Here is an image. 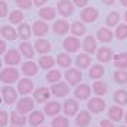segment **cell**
I'll return each instance as SVG.
<instances>
[{
	"label": "cell",
	"mask_w": 127,
	"mask_h": 127,
	"mask_svg": "<svg viewBox=\"0 0 127 127\" xmlns=\"http://www.w3.org/2000/svg\"><path fill=\"white\" fill-rule=\"evenodd\" d=\"M16 109L20 111V113H23V114H26V113H30L32 110L34 109V98H30V97H22L20 100L17 101V104H16Z\"/></svg>",
	"instance_id": "5b68a950"
},
{
	"label": "cell",
	"mask_w": 127,
	"mask_h": 127,
	"mask_svg": "<svg viewBox=\"0 0 127 127\" xmlns=\"http://www.w3.org/2000/svg\"><path fill=\"white\" fill-rule=\"evenodd\" d=\"M113 98H114V101L117 104H120V106H126V104H127V90L120 89V90L114 92Z\"/></svg>",
	"instance_id": "8d00e7d4"
},
{
	"label": "cell",
	"mask_w": 127,
	"mask_h": 127,
	"mask_svg": "<svg viewBox=\"0 0 127 127\" xmlns=\"http://www.w3.org/2000/svg\"><path fill=\"white\" fill-rule=\"evenodd\" d=\"M52 127H69L67 116H57L52 121Z\"/></svg>",
	"instance_id": "60d3db41"
},
{
	"label": "cell",
	"mask_w": 127,
	"mask_h": 127,
	"mask_svg": "<svg viewBox=\"0 0 127 127\" xmlns=\"http://www.w3.org/2000/svg\"><path fill=\"white\" fill-rule=\"evenodd\" d=\"M19 50H20V53L23 54V57H27V59L34 57V47L32 46L30 43H27V40H24V41L20 43Z\"/></svg>",
	"instance_id": "4316f807"
},
{
	"label": "cell",
	"mask_w": 127,
	"mask_h": 127,
	"mask_svg": "<svg viewBox=\"0 0 127 127\" xmlns=\"http://www.w3.org/2000/svg\"><path fill=\"white\" fill-rule=\"evenodd\" d=\"M16 4L19 9H30L33 4V0H16Z\"/></svg>",
	"instance_id": "f6af8a7d"
},
{
	"label": "cell",
	"mask_w": 127,
	"mask_h": 127,
	"mask_svg": "<svg viewBox=\"0 0 127 127\" xmlns=\"http://www.w3.org/2000/svg\"><path fill=\"white\" fill-rule=\"evenodd\" d=\"M80 19L86 23H93L98 19V12L94 7H84L80 13Z\"/></svg>",
	"instance_id": "30bf717a"
},
{
	"label": "cell",
	"mask_w": 127,
	"mask_h": 127,
	"mask_svg": "<svg viewBox=\"0 0 127 127\" xmlns=\"http://www.w3.org/2000/svg\"><path fill=\"white\" fill-rule=\"evenodd\" d=\"M54 63H56V60L52 57V56H41L40 59H39V66H40L43 70H50L54 66Z\"/></svg>",
	"instance_id": "d6a6232c"
},
{
	"label": "cell",
	"mask_w": 127,
	"mask_h": 127,
	"mask_svg": "<svg viewBox=\"0 0 127 127\" xmlns=\"http://www.w3.org/2000/svg\"><path fill=\"white\" fill-rule=\"evenodd\" d=\"M63 111L67 117H73L76 113H79V103L74 98H67L63 104Z\"/></svg>",
	"instance_id": "8fae6325"
},
{
	"label": "cell",
	"mask_w": 127,
	"mask_h": 127,
	"mask_svg": "<svg viewBox=\"0 0 127 127\" xmlns=\"http://www.w3.org/2000/svg\"><path fill=\"white\" fill-rule=\"evenodd\" d=\"M43 121H44V113H41L39 110H34L33 113H30L29 124H32L33 127H37L40 124H43Z\"/></svg>",
	"instance_id": "d4e9b609"
},
{
	"label": "cell",
	"mask_w": 127,
	"mask_h": 127,
	"mask_svg": "<svg viewBox=\"0 0 127 127\" xmlns=\"http://www.w3.org/2000/svg\"><path fill=\"white\" fill-rule=\"evenodd\" d=\"M17 79H19V71L14 67H6L0 73V80L4 84H13L14 81H17Z\"/></svg>",
	"instance_id": "6da1fadb"
},
{
	"label": "cell",
	"mask_w": 127,
	"mask_h": 127,
	"mask_svg": "<svg viewBox=\"0 0 127 127\" xmlns=\"http://www.w3.org/2000/svg\"><path fill=\"white\" fill-rule=\"evenodd\" d=\"M62 109H63V106L59 101H49L44 104V113L47 116H59Z\"/></svg>",
	"instance_id": "ac0fdd59"
},
{
	"label": "cell",
	"mask_w": 127,
	"mask_h": 127,
	"mask_svg": "<svg viewBox=\"0 0 127 127\" xmlns=\"http://www.w3.org/2000/svg\"><path fill=\"white\" fill-rule=\"evenodd\" d=\"M64 77H66V80H67V83H69L70 86H79V84H80V81H81V79H83L81 71H80V70H77V69L66 70Z\"/></svg>",
	"instance_id": "277c9868"
},
{
	"label": "cell",
	"mask_w": 127,
	"mask_h": 127,
	"mask_svg": "<svg viewBox=\"0 0 127 127\" xmlns=\"http://www.w3.org/2000/svg\"><path fill=\"white\" fill-rule=\"evenodd\" d=\"M69 83H63V81H57V83H53L52 86V94L53 96H56V97H64V96H67L69 94Z\"/></svg>",
	"instance_id": "ba28073f"
},
{
	"label": "cell",
	"mask_w": 127,
	"mask_h": 127,
	"mask_svg": "<svg viewBox=\"0 0 127 127\" xmlns=\"http://www.w3.org/2000/svg\"><path fill=\"white\" fill-rule=\"evenodd\" d=\"M19 36L23 39V40H29L30 37H32V33H33V29L30 27L27 23H20V26H19Z\"/></svg>",
	"instance_id": "4dcf8cb0"
},
{
	"label": "cell",
	"mask_w": 127,
	"mask_h": 127,
	"mask_svg": "<svg viewBox=\"0 0 127 127\" xmlns=\"http://www.w3.org/2000/svg\"><path fill=\"white\" fill-rule=\"evenodd\" d=\"M114 36H116V39H119V40H124L127 37V24H119L116 27Z\"/></svg>",
	"instance_id": "ee69618b"
},
{
	"label": "cell",
	"mask_w": 127,
	"mask_h": 127,
	"mask_svg": "<svg viewBox=\"0 0 127 127\" xmlns=\"http://www.w3.org/2000/svg\"><path fill=\"white\" fill-rule=\"evenodd\" d=\"M0 34L3 36V39H6V40H16L19 37V32H16L12 26H3L0 29Z\"/></svg>",
	"instance_id": "484cf974"
},
{
	"label": "cell",
	"mask_w": 127,
	"mask_h": 127,
	"mask_svg": "<svg viewBox=\"0 0 127 127\" xmlns=\"http://www.w3.org/2000/svg\"><path fill=\"white\" fill-rule=\"evenodd\" d=\"M57 64L60 67H70V64H71V57L69 56V53H60L57 56Z\"/></svg>",
	"instance_id": "f35d334b"
},
{
	"label": "cell",
	"mask_w": 127,
	"mask_h": 127,
	"mask_svg": "<svg viewBox=\"0 0 127 127\" xmlns=\"http://www.w3.org/2000/svg\"><path fill=\"white\" fill-rule=\"evenodd\" d=\"M27 121H29V119H26V116L23 113H20L19 110L12 111V114H10V123L12 124H14L17 127H23V126H26Z\"/></svg>",
	"instance_id": "9a60e30c"
},
{
	"label": "cell",
	"mask_w": 127,
	"mask_h": 127,
	"mask_svg": "<svg viewBox=\"0 0 127 127\" xmlns=\"http://www.w3.org/2000/svg\"><path fill=\"white\" fill-rule=\"evenodd\" d=\"M20 60H22V53H20V50L12 49V50H7L4 53V63L9 64V66H16V64L20 63Z\"/></svg>",
	"instance_id": "9c48e42d"
},
{
	"label": "cell",
	"mask_w": 127,
	"mask_h": 127,
	"mask_svg": "<svg viewBox=\"0 0 127 127\" xmlns=\"http://www.w3.org/2000/svg\"><path fill=\"white\" fill-rule=\"evenodd\" d=\"M113 79H114L116 83L119 84H126L127 83V71L123 69H119L117 71L113 73Z\"/></svg>",
	"instance_id": "ab89813d"
},
{
	"label": "cell",
	"mask_w": 127,
	"mask_h": 127,
	"mask_svg": "<svg viewBox=\"0 0 127 127\" xmlns=\"http://www.w3.org/2000/svg\"><path fill=\"white\" fill-rule=\"evenodd\" d=\"M76 64L80 69H87L92 64V57L89 56V53H81L76 57Z\"/></svg>",
	"instance_id": "f1b7e54d"
},
{
	"label": "cell",
	"mask_w": 127,
	"mask_h": 127,
	"mask_svg": "<svg viewBox=\"0 0 127 127\" xmlns=\"http://www.w3.org/2000/svg\"><path fill=\"white\" fill-rule=\"evenodd\" d=\"M113 57H114V54L110 47H100L97 50V60L100 63H109V62H111Z\"/></svg>",
	"instance_id": "5bb4252c"
},
{
	"label": "cell",
	"mask_w": 127,
	"mask_h": 127,
	"mask_svg": "<svg viewBox=\"0 0 127 127\" xmlns=\"http://www.w3.org/2000/svg\"><path fill=\"white\" fill-rule=\"evenodd\" d=\"M57 12L63 17H69L74 13V3H71L70 0H60L57 3Z\"/></svg>",
	"instance_id": "8992f818"
},
{
	"label": "cell",
	"mask_w": 127,
	"mask_h": 127,
	"mask_svg": "<svg viewBox=\"0 0 127 127\" xmlns=\"http://www.w3.org/2000/svg\"><path fill=\"white\" fill-rule=\"evenodd\" d=\"M41 127H46V126H41Z\"/></svg>",
	"instance_id": "91938a15"
},
{
	"label": "cell",
	"mask_w": 127,
	"mask_h": 127,
	"mask_svg": "<svg viewBox=\"0 0 127 127\" xmlns=\"http://www.w3.org/2000/svg\"><path fill=\"white\" fill-rule=\"evenodd\" d=\"M83 49H84V52L89 53V54H92V53L97 52V41L96 39L93 37V36H87L86 39L83 40Z\"/></svg>",
	"instance_id": "ffe728a7"
},
{
	"label": "cell",
	"mask_w": 127,
	"mask_h": 127,
	"mask_svg": "<svg viewBox=\"0 0 127 127\" xmlns=\"http://www.w3.org/2000/svg\"><path fill=\"white\" fill-rule=\"evenodd\" d=\"M39 67L40 66H37L34 62H24L23 66H22V71L26 76H36L39 71Z\"/></svg>",
	"instance_id": "83f0119b"
},
{
	"label": "cell",
	"mask_w": 127,
	"mask_h": 127,
	"mask_svg": "<svg viewBox=\"0 0 127 127\" xmlns=\"http://www.w3.org/2000/svg\"><path fill=\"white\" fill-rule=\"evenodd\" d=\"M39 17L43 20H54V17H56L54 7H41L39 10Z\"/></svg>",
	"instance_id": "f546056e"
},
{
	"label": "cell",
	"mask_w": 127,
	"mask_h": 127,
	"mask_svg": "<svg viewBox=\"0 0 127 127\" xmlns=\"http://www.w3.org/2000/svg\"><path fill=\"white\" fill-rule=\"evenodd\" d=\"M6 52H7V50H6V43H4V41H0V53H3V54H4Z\"/></svg>",
	"instance_id": "816d5d0a"
},
{
	"label": "cell",
	"mask_w": 127,
	"mask_h": 127,
	"mask_svg": "<svg viewBox=\"0 0 127 127\" xmlns=\"http://www.w3.org/2000/svg\"><path fill=\"white\" fill-rule=\"evenodd\" d=\"M120 3H121V6L127 7V0H120Z\"/></svg>",
	"instance_id": "db71d44e"
},
{
	"label": "cell",
	"mask_w": 127,
	"mask_h": 127,
	"mask_svg": "<svg viewBox=\"0 0 127 127\" xmlns=\"http://www.w3.org/2000/svg\"><path fill=\"white\" fill-rule=\"evenodd\" d=\"M90 121H92V116H90V113H89L87 110H81L80 113L77 114V117H76V126L87 127L89 124H90Z\"/></svg>",
	"instance_id": "e0dca14e"
},
{
	"label": "cell",
	"mask_w": 127,
	"mask_h": 127,
	"mask_svg": "<svg viewBox=\"0 0 127 127\" xmlns=\"http://www.w3.org/2000/svg\"><path fill=\"white\" fill-rule=\"evenodd\" d=\"M119 127H126V126H119Z\"/></svg>",
	"instance_id": "6f0895ef"
},
{
	"label": "cell",
	"mask_w": 127,
	"mask_h": 127,
	"mask_svg": "<svg viewBox=\"0 0 127 127\" xmlns=\"http://www.w3.org/2000/svg\"><path fill=\"white\" fill-rule=\"evenodd\" d=\"M50 94H52V90L50 89L41 86V87H39V89L34 90V100L37 103H44L46 100H49Z\"/></svg>",
	"instance_id": "2e32d148"
},
{
	"label": "cell",
	"mask_w": 127,
	"mask_h": 127,
	"mask_svg": "<svg viewBox=\"0 0 127 127\" xmlns=\"http://www.w3.org/2000/svg\"><path fill=\"white\" fill-rule=\"evenodd\" d=\"M73 3L77 7H86L87 3H89V0H73Z\"/></svg>",
	"instance_id": "c3c4849f"
},
{
	"label": "cell",
	"mask_w": 127,
	"mask_h": 127,
	"mask_svg": "<svg viewBox=\"0 0 127 127\" xmlns=\"http://www.w3.org/2000/svg\"><path fill=\"white\" fill-rule=\"evenodd\" d=\"M80 46H83V43H80V40H79L76 36L67 37V39H64V41H63V47H64V50H66L67 53L79 52Z\"/></svg>",
	"instance_id": "52a82bcc"
},
{
	"label": "cell",
	"mask_w": 127,
	"mask_h": 127,
	"mask_svg": "<svg viewBox=\"0 0 127 127\" xmlns=\"http://www.w3.org/2000/svg\"><path fill=\"white\" fill-rule=\"evenodd\" d=\"M116 0H101V3L106 4V6H111V4H114Z\"/></svg>",
	"instance_id": "f5cc1de1"
},
{
	"label": "cell",
	"mask_w": 127,
	"mask_h": 127,
	"mask_svg": "<svg viewBox=\"0 0 127 127\" xmlns=\"http://www.w3.org/2000/svg\"><path fill=\"white\" fill-rule=\"evenodd\" d=\"M103 74H104V67L100 66V64H94V66H92V69L89 70V76L93 80H97L100 77H103Z\"/></svg>",
	"instance_id": "836d02e7"
},
{
	"label": "cell",
	"mask_w": 127,
	"mask_h": 127,
	"mask_svg": "<svg viewBox=\"0 0 127 127\" xmlns=\"http://www.w3.org/2000/svg\"><path fill=\"white\" fill-rule=\"evenodd\" d=\"M34 49L37 53H40V54H46L52 50V44H50V41H47L46 39H39V40L34 41Z\"/></svg>",
	"instance_id": "7402d4cb"
},
{
	"label": "cell",
	"mask_w": 127,
	"mask_h": 127,
	"mask_svg": "<svg viewBox=\"0 0 127 127\" xmlns=\"http://www.w3.org/2000/svg\"><path fill=\"white\" fill-rule=\"evenodd\" d=\"M70 32L76 37L83 36L86 33V26H84V23H81V22H74V23L71 24V27H70Z\"/></svg>",
	"instance_id": "d590c367"
},
{
	"label": "cell",
	"mask_w": 127,
	"mask_h": 127,
	"mask_svg": "<svg viewBox=\"0 0 127 127\" xmlns=\"http://www.w3.org/2000/svg\"><path fill=\"white\" fill-rule=\"evenodd\" d=\"M87 109H89V111H92L94 114H98V113H101L106 109V101L103 98H100V96L94 97V98H90L87 101Z\"/></svg>",
	"instance_id": "3957f363"
},
{
	"label": "cell",
	"mask_w": 127,
	"mask_h": 127,
	"mask_svg": "<svg viewBox=\"0 0 127 127\" xmlns=\"http://www.w3.org/2000/svg\"><path fill=\"white\" fill-rule=\"evenodd\" d=\"M119 22H120V13L119 12H111V13H109L107 17H106V24H107V27L119 26Z\"/></svg>",
	"instance_id": "74e56055"
},
{
	"label": "cell",
	"mask_w": 127,
	"mask_h": 127,
	"mask_svg": "<svg viewBox=\"0 0 127 127\" xmlns=\"http://www.w3.org/2000/svg\"><path fill=\"white\" fill-rule=\"evenodd\" d=\"M92 89H93V93H94L96 96H104V94L107 93V84H106L104 81H100V80L94 81Z\"/></svg>",
	"instance_id": "e575fe53"
},
{
	"label": "cell",
	"mask_w": 127,
	"mask_h": 127,
	"mask_svg": "<svg viewBox=\"0 0 127 127\" xmlns=\"http://www.w3.org/2000/svg\"><path fill=\"white\" fill-rule=\"evenodd\" d=\"M7 16V4L4 0L0 1V17H6Z\"/></svg>",
	"instance_id": "7dc6e473"
},
{
	"label": "cell",
	"mask_w": 127,
	"mask_h": 127,
	"mask_svg": "<svg viewBox=\"0 0 127 127\" xmlns=\"http://www.w3.org/2000/svg\"><path fill=\"white\" fill-rule=\"evenodd\" d=\"M100 126L101 127H114V124L111 123V120H101L100 121Z\"/></svg>",
	"instance_id": "681fc988"
},
{
	"label": "cell",
	"mask_w": 127,
	"mask_h": 127,
	"mask_svg": "<svg viewBox=\"0 0 127 127\" xmlns=\"http://www.w3.org/2000/svg\"><path fill=\"white\" fill-rule=\"evenodd\" d=\"M93 92V89H90L89 84H79L74 89V97L77 100H87L90 97V93Z\"/></svg>",
	"instance_id": "7c38bea8"
},
{
	"label": "cell",
	"mask_w": 127,
	"mask_h": 127,
	"mask_svg": "<svg viewBox=\"0 0 127 127\" xmlns=\"http://www.w3.org/2000/svg\"><path fill=\"white\" fill-rule=\"evenodd\" d=\"M109 119L111 121H120L123 117H124V111H123V109H121V106L119 104V106H111L109 109Z\"/></svg>",
	"instance_id": "d6986e66"
},
{
	"label": "cell",
	"mask_w": 127,
	"mask_h": 127,
	"mask_svg": "<svg viewBox=\"0 0 127 127\" xmlns=\"http://www.w3.org/2000/svg\"><path fill=\"white\" fill-rule=\"evenodd\" d=\"M1 97H3V101L6 104L12 106L17 100V92H16V89L12 87V84H6L1 89Z\"/></svg>",
	"instance_id": "7a4b0ae2"
},
{
	"label": "cell",
	"mask_w": 127,
	"mask_h": 127,
	"mask_svg": "<svg viewBox=\"0 0 127 127\" xmlns=\"http://www.w3.org/2000/svg\"><path fill=\"white\" fill-rule=\"evenodd\" d=\"M123 17H124V20H126V23H127V10H126V13H124V16H123Z\"/></svg>",
	"instance_id": "11a10c76"
},
{
	"label": "cell",
	"mask_w": 127,
	"mask_h": 127,
	"mask_svg": "<svg viewBox=\"0 0 127 127\" xmlns=\"http://www.w3.org/2000/svg\"><path fill=\"white\" fill-rule=\"evenodd\" d=\"M33 33H34V36H37V37H43V36L47 34V32H49V26H47V23H44V22H34L33 23Z\"/></svg>",
	"instance_id": "603a6c76"
},
{
	"label": "cell",
	"mask_w": 127,
	"mask_h": 127,
	"mask_svg": "<svg viewBox=\"0 0 127 127\" xmlns=\"http://www.w3.org/2000/svg\"><path fill=\"white\" fill-rule=\"evenodd\" d=\"M10 127H17V126H10Z\"/></svg>",
	"instance_id": "680465c9"
},
{
	"label": "cell",
	"mask_w": 127,
	"mask_h": 127,
	"mask_svg": "<svg viewBox=\"0 0 127 127\" xmlns=\"http://www.w3.org/2000/svg\"><path fill=\"white\" fill-rule=\"evenodd\" d=\"M114 66L117 69H127V53H119L114 54Z\"/></svg>",
	"instance_id": "1f68e13d"
},
{
	"label": "cell",
	"mask_w": 127,
	"mask_h": 127,
	"mask_svg": "<svg viewBox=\"0 0 127 127\" xmlns=\"http://www.w3.org/2000/svg\"><path fill=\"white\" fill-rule=\"evenodd\" d=\"M17 92L22 94V96H27L33 92V81L30 79H22V80L17 83Z\"/></svg>",
	"instance_id": "4fadbf2b"
},
{
	"label": "cell",
	"mask_w": 127,
	"mask_h": 127,
	"mask_svg": "<svg viewBox=\"0 0 127 127\" xmlns=\"http://www.w3.org/2000/svg\"><path fill=\"white\" fill-rule=\"evenodd\" d=\"M124 119H126V123H127V111H126V116H124Z\"/></svg>",
	"instance_id": "9f6ffc18"
},
{
	"label": "cell",
	"mask_w": 127,
	"mask_h": 127,
	"mask_svg": "<svg viewBox=\"0 0 127 127\" xmlns=\"http://www.w3.org/2000/svg\"><path fill=\"white\" fill-rule=\"evenodd\" d=\"M23 19H24V16L20 10H13V12L9 14V20L12 22V24H20L23 22Z\"/></svg>",
	"instance_id": "b9f144b4"
},
{
	"label": "cell",
	"mask_w": 127,
	"mask_h": 127,
	"mask_svg": "<svg viewBox=\"0 0 127 127\" xmlns=\"http://www.w3.org/2000/svg\"><path fill=\"white\" fill-rule=\"evenodd\" d=\"M70 27H71V26H69V23H67L66 20H57V22L53 23V32H54L56 34H60V36L66 34V33L69 32Z\"/></svg>",
	"instance_id": "cb8c5ba5"
},
{
	"label": "cell",
	"mask_w": 127,
	"mask_h": 127,
	"mask_svg": "<svg viewBox=\"0 0 127 127\" xmlns=\"http://www.w3.org/2000/svg\"><path fill=\"white\" fill-rule=\"evenodd\" d=\"M33 3H34V6H37V7H43L47 3V0H33Z\"/></svg>",
	"instance_id": "f907efd6"
},
{
	"label": "cell",
	"mask_w": 127,
	"mask_h": 127,
	"mask_svg": "<svg viewBox=\"0 0 127 127\" xmlns=\"http://www.w3.org/2000/svg\"><path fill=\"white\" fill-rule=\"evenodd\" d=\"M60 79H62V73L59 71V70H52L50 69V71L46 74V80L49 81V83H57V81H60Z\"/></svg>",
	"instance_id": "7bdbcfd3"
},
{
	"label": "cell",
	"mask_w": 127,
	"mask_h": 127,
	"mask_svg": "<svg viewBox=\"0 0 127 127\" xmlns=\"http://www.w3.org/2000/svg\"><path fill=\"white\" fill-rule=\"evenodd\" d=\"M113 32L109 29V27H100L97 30V40L101 41V43H109V41L113 40Z\"/></svg>",
	"instance_id": "44dd1931"
},
{
	"label": "cell",
	"mask_w": 127,
	"mask_h": 127,
	"mask_svg": "<svg viewBox=\"0 0 127 127\" xmlns=\"http://www.w3.org/2000/svg\"><path fill=\"white\" fill-rule=\"evenodd\" d=\"M7 121H9V114H7L6 110H1V111H0V126L6 127Z\"/></svg>",
	"instance_id": "bcb514c9"
}]
</instances>
